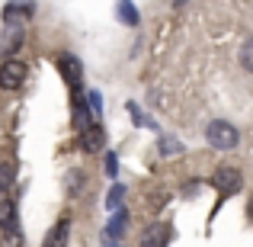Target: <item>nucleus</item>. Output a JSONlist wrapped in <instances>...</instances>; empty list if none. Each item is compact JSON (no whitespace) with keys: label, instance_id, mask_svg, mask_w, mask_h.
Returning <instances> with one entry per match:
<instances>
[{"label":"nucleus","instance_id":"obj_15","mask_svg":"<svg viewBox=\"0 0 253 247\" xmlns=\"http://www.w3.org/2000/svg\"><path fill=\"white\" fill-rule=\"evenodd\" d=\"M157 148H161V154H183V142H179V138H170V135H161V145H157Z\"/></svg>","mask_w":253,"mask_h":247},{"label":"nucleus","instance_id":"obj_19","mask_svg":"<svg viewBox=\"0 0 253 247\" xmlns=\"http://www.w3.org/2000/svg\"><path fill=\"white\" fill-rule=\"evenodd\" d=\"M247 218L253 222V193H250V199H247Z\"/></svg>","mask_w":253,"mask_h":247},{"label":"nucleus","instance_id":"obj_10","mask_svg":"<svg viewBox=\"0 0 253 247\" xmlns=\"http://www.w3.org/2000/svg\"><path fill=\"white\" fill-rule=\"evenodd\" d=\"M125 225H128V212H119L116 209V215H112V222L106 225V241H119V238L125 235Z\"/></svg>","mask_w":253,"mask_h":247},{"label":"nucleus","instance_id":"obj_12","mask_svg":"<svg viewBox=\"0 0 253 247\" xmlns=\"http://www.w3.org/2000/svg\"><path fill=\"white\" fill-rule=\"evenodd\" d=\"M116 13H119V19H122L125 26H138V19H141L131 0H119V3H116Z\"/></svg>","mask_w":253,"mask_h":247},{"label":"nucleus","instance_id":"obj_7","mask_svg":"<svg viewBox=\"0 0 253 247\" xmlns=\"http://www.w3.org/2000/svg\"><path fill=\"white\" fill-rule=\"evenodd\" d=\"M68 238H71V218L64 215V218H58V222L48 228L42 247H68Z\"/></svg>","mask_w":253,"mask_h":247},{"label":"nucleus","instance_id":"obj_18","mask_svg":"<svg viewBox=\"0 0 253 247\" xmlns=\"http://www.w3.org/2000/svg\"><path fill=\"white\" fill-rule=\"evenodd\" d=\"M106 173H109V177H116V173H119V161H116V154H112V151L106 154Z\"/></svg>","mask_w":253,"mask_h":247},{"label":"nucleus","instance_id":"obj_4","mask_svg":"<svg viewBox=\"0 0 253 247\" xmlns=\"http://www.w3.org/2000/svg\"><path fill=\"white\" fill-rule=\"evenodd\" d=\"M170 238H173V225H167V222H154V225H148V228H144L141 247H167Z\"/></svg>","mask_w":253,"mask_h":247},{"label":"nucleus","instance_id":"obj_14","mask_svg":"<svg viewBox=\"0 0 253 247\" xmlns=\"http://www.w3.org/2000/svg\"><path fill=\"white\" fill-rule=\"evenodd\" d=\"M0 247H23V231H19V225L0 231Z\"/></svg>","mask_w":253,"mask_h":247},{"label":"nucleus","instance_id":"obj_11","mask_svg":"<svg viewBox=\"0 0 253 247\" xmlns=\"http://www.w3.org/2000/svg\"><path fill=\"white\" fill-rule=\"evenodd\" d=\"M13 180H16L13 161H0V196H6V193L13 190Z\"/></svg>","mask_w":253,"mask_h":247},{"label":"nucleus","instance_id":"obj_2","mask_svg":"<svg viewBox=\"0 0 253 247\" xmlns=\"http://www.w3.org/2000/svg\"><path fill=\"white\" fill-rule=\"evenodd\" d=\"M211 183H215L218 196H221V202H224L228 196L241 193L244 177H241V170H237V167H218V170H215V177H211Z\"/></svg>","mask_w":253,"mask_h":247},{"label":"nucleus","instance_id":"obj_16","mask_svg":"<svg viewBox=\"0 0 253 247\" xmlns=\"http://www.w3.org/2000/svg\"><path fill=\"white\" fill-rule=\"evenodd\" d=\"M125 199V186L122 183H112V190L106 193V209H119Z\"/></svg>","mask_w":253,"mask_h":247},{"label":"nucleus","instance_id":"obj_1","mask_svg":"<svg viewBox=\"0 0 253 247\" xmlns=\"http://www.w3.org/2000/svg\"><path fill=\"white\" fill-rule=\"evenodd\" d=\"M205 142L215 151H234L237 145H241V132H237V125L228 122V119H211V122L205 125Z\"/></svg>","mask_w":253,"mask_h":247},{"label":"nucleus","instance_id":"obj_5","mask_svg":"<svg viewBox=\"0 0 253 247\" xmlns=\"http://www.w3.org/2000/svg\"><path fill=\"white\" fill-rule=\"evenodd\" d=\"M58 71L64 74L71 93H81V74H84V68H81V61H77L74 55H58Z\"/></svg>","mask_w":253,"mask_h":247},{"label":"nucleus","instance_id":"obj_8","mask_svg":"<svg viewBox=\"0 0 253 247\" xmlns=\"http://www.w3.org/2000/svg\"><path fill=\"white\" fill-rule=\"evenodd\" d=\"M32 13H36V6L29 3V0H23V3H6V10H3V23L6 26H23L26 19L32 16Z\"/></svg>","mask_w":253,"mask_h":247},{"label":"nucleus","instance_id":"obj_13","mask_svg":"<svg viewBox=\"0 0 253 247\" xmlns=\"http://www.w3.org/2000/svg\"><path fill=\"white\" fill-rule=\"evenodd\" d=\"M237 61H241V68L247 71V74H253V36L241 45V51H237Z\"/></svg>","mask_w":253,"mask_h":247},{"label":"nucleus","instance_id":"obj_9","mask_svg":"<svg viewBox=\"0 0 253 247\" xmlns=\"http://www.w3.org/2000/svg\"><path fill=\"white\" fill-rule=\"evenodd\" d=\"M19 218H16V202L10 196H0V231L6 228H16Z\"/></svg>","mask_w":253,"mask_h":247},{"label":"nucleus","instance_id":"obj_3","mask_svg":"<svg viewBox=\"0 0 253 247\" xmlns=\"http://www.w3.org/2000/svg\"><path fill=\"white\" fill-rule=\"evenodd\" d=\"M26 74H29V68H26L19 58L0 61V87H3V90H19V87L26 84Z\"/></svg>","mask_w":253,"mask_h":247},{"label":"nucleus","instance_id":"obj_6","mask_svg":"<svg viewBox=\"0 0 253 247\" xmlns=\"http://www.w3.org/2000/svg\"><path fill=\"white\" fill-rule=\"evenodd\" d=\"M103 145H106V132L99 122H93L90 129L81 132V151L84 154H96V151H103Z\"/></svg>","mask_w":253,"mask_h":247},{"label":"nucleus","instance_id":"obj_17","mask_svg":"<svg viewBox=\"0 0 253 247\" xmlns=\"http://www.w3.org/2000/svg\"><path fill=\"white\" fill-rule=\"evenodd\" d=\"M68 177H71V180H68V190H71V193H81V186H84V177H86V173H84V170H71Z\"/></svg>","mask_w":253,"mask_h":247}]
</instances>
